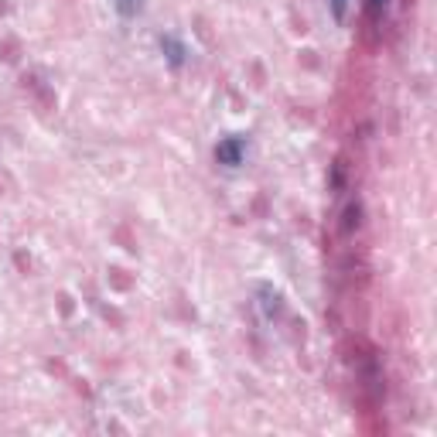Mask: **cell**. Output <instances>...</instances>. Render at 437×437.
Returning a JSON list of instances; mask_svg holds the SVG:
<instances>
[{"label": "cell", "mask_w": 437, "mask_h": 437, "mask_svg": "<svg viewBox=\"0 0 437 437\" xmlns=\"http://www.w3.org/2000/svg\"><path fill=\"white\" fill-rule=\"evenodd\" d=\"M243 154H246V144H243L239 137H229V141H222V144L216 147V157L225 168H239V164H243Z\"/></svg>", "instance_id": "cell-1"}, {"label": "cell", "mask_w": 437, "mask_h": 437, "mask_svg": "<svg viewBox=\"0 0 437 437\" xmlns=\"http://www.w3.org/2000/svg\"><path fill=\"white\" fill-rule=\"evenodd\" d=\"M116 10L130 17V14H137V10H141V0H116Z\"/></svg>", "instance_id": "cell-2"}]
</instances>
